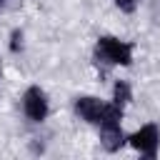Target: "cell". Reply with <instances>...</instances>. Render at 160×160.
<instances>
[{
  "instance_id": "1",
  "label": "cell",
  "mask_w": 160,
  "mask_h": 160,
  "mask_svg": "<svg viewBox=\"0 0 160 160\" xmlns=\"http://www.w3.org/2000/svg\"><path fill=\"white\" fill-rule=\"evenodd\" d=\"M95 62H102L105 68H130L135 60V45L118 38V35H100L92 48Z\"/></svg>"
},
{
  "instance_id": "2",
  "label": "cell",
  "mask_w": 160,
  "mask_h": 160,
  "mask_svg": "<svg viewBox=\"0 0 160 160\" xmlns=\"http://www.w3.org/2000/svg\"><path fill=\"white\" fill-rule=\"evenodd\" d=\"M122 118H125V108H120V105H115V102L110 100L108 108H105V112H102V118H100V122L95 125L102 150L118 152V150L128 142V135H125V130H122Z\"/></svg>"
},
{
  "instance_id": "3",
  "label": "cell",
  "mask_w": 160,
  "mask_h": 160,
  "mask_svg": "<svg viewBox=\"0 0 160 160\" xmlns=\"http://www.w3.org/2000/svg\"><path fill=\"white\" fill-rule=\"evenodd\" d=\"M128 145H130L135 152H140L142 158H148V160L158 158V152H160V128H158L155 122L140 125L135 132L128 135Z\"/></svg>"
},
{
  "instance_id": "4",
  "label": "cell",
  "mask_w": 160,
  "mask_h": 160,
  "mask_svg": "<svg viewBox=\"0 0 160 160\" xmlns=\"http://www.w3.org/2000/svg\"><path fill=\"white\" fill-rule=\"evenodd\" d=\"M20 100H22V115L30 122L48 120V115H50V100H48V92L40 85H28Z\"/></svg>"
},
{
  "instance_id": "5",
  "label": "cell",
  "mask_w": 160,
  "mask_h": 160,
  "mask_svg": "<svg viewBox=\"0 0 160 160\" xmlns=\"http://www.w3.org/2000/svg\"><path fill=\"white\" fill-rule=\"evenodd\" d=\"M105 108H108V102L100 100V98H95V95H80L72 102L75 115L80 120H85L88 125H98L100 118H102V112H105Z\"/></svg>"
},
{
  "instance_id": "6",
  "label": "cell",
  "mask_w": 160,
  "mask_h": 160,
  "mask_svg": "<svg viewBox=\"0 0 160 160\" xmlns=\"http://www.w3.org/2000/svg\"><path fill=\"white\" fill-rule=\"evenodd\" d=\"M112 102L120 105V108L132 102V88H130L128 80H115V85H112Z\"/></svg>"
},
{
  "instance_id": "7",
  "label": "cell",
  "mask_w": 160,
  "mask_h": 160,
  "mask_svg": "<svg viewBox=\"0 0 160 160\" xmlns=\"http://www.w3.org/2000/svg\"><path fill=\"white\" fill-rule=\"evenodd\" d=\"M112 5L122 12V15H132L135 10H138V5H140V0H112Z\"/></svg>"
},
{
  "instance_id": "8",
  "label": "cell",
  "mask_w": 160,
  "mask_h": 160,
  "mask_svg": "<svg viewBox=\"0 0 160 160\" xmlns=\"http://www.w3.org/2000/svg\"><path fill=\"white\" fill-rule=\"evenodd\" d=\"M22 38H25V35H22L20 28H15V30L10 32V52H20V50H22Z\"/></svg>"
},
{
  "instance_id": "9",
  "label": "cell",
  "mask_w": 160,
  "mask_h": 160,
  "mask_svg": "<svg viewBox=\"0 0 160 160\" xmlns=\"http://www.w3.org/2000/svg\"><path fill=\"white\" fill-rule=\"evenodd\" d=\"M5 2H8V0H0V10H2V8H5Z\"/></svg>"
},
{
  "instance_id": "10",
  "label": "cell",
  "mask_w": 160,
  "mask_h": 160,
  "mask_svg": "<svg viewBox=\"0 0 160 160\" xmlns=\"http://www.w3.org/2000/svg\"><path fill=\"white\" fill-rule=\"evenodd\" d=\"M0 75H2V60H0Z\"/></svg>"
}]
</instances>
